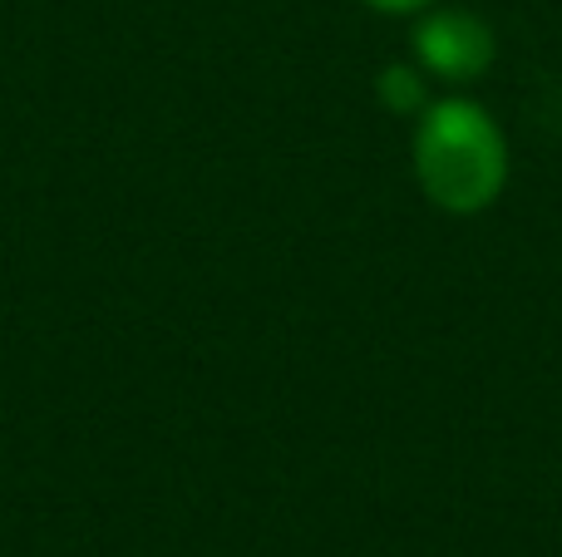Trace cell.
<instances>
[{"mask_svg": "<svg viewBox=\"0 0 562 557\" xmlns=\"http://www.w3.org/2000/svg\"><path fill=\"white\" fill-rule=\"evenodd\" d=\"M360 5L385 10V15H400V10H419V5H429V0H360Z\"/></svg>", "mask_w": 562, "mask_h": 557, "instance_id": "cell-4", "label": "cell"}, {"mask_svg": "<svg viewBox=\"0 0 562 557\" xmlns=\"http://www.w3.org/2000/svg\"><path fill=\"white\" fill-rule=\"evenodd\" d=\"M415 178L439 213H484L508 183V138L484 104L439 99L415 128Z\"/></svg>", "mask_w": 562, "mask_h": 557, "instance_id": "cell-1", "label": "cell"}, {"mask_svg": "<svg viewBox=\"0 0 562 557\" xmlns=\"http://www.w3.org/2000/svg\"><path fill=\"white\" fill-rule=\"evenodd\" d=\"M494 30L469 10H429L415 30V55L425 65V75L449 79V84L479 79L494 65Z\"/></svg>", "mask_w": 562, "mask_h": 557, "instance_id": "cell-2", "label": "cell"}, {"mask_svg": "<svg viewBox=\"0 0 562 557\" xmlns=\"http://www.w3.org/2000/svg\"><path fill=\"white\" fill-rule=\"evenodd\" d=\"M380 99H385V109H395V114H415V109H425V75L405 69V65H390L385 75H380Z\"/></svg>", "mask_w": 562, "mask_h": 557, "instance_id": "cell-3", "label": "cell"}]
</instances>
